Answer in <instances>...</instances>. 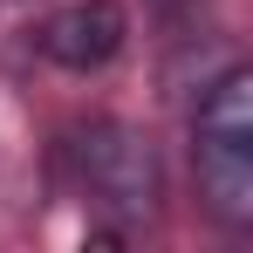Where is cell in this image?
<instances>
[{
	"label": "cell",
	"mask_w": 253,
	"mask_h": 253,
	"mask_svg": "<svg viewBox=\"0 0 253 253\" xmlns=\"http://www.w3.org/2000/svg\"><path fill=\"white\" fill-rule=\"evenodd\" d=\"M62 158L76 165V185L110 226H151L165 212V158L151 144V130L124 124V117H89L62 137Z\"/></svg>",
	"instance_id": "cell-1"
},
{
	"label": "cell",
	"mask_w": 253,
	"mask_h": 253,
	"mask_svg": "<svg viewBox=\"0 0 253 253\" xmlns=\"http://www.w3.org/2000/svg\"><path fill=\"white\" fill-rule=\"evenodd\" d=\"M199 199L226 233H253V76L219 69V83L199 96Z\"/></svg>",
	"instance_id": "cell-2"
},
{
	"label": "cell",
	"mask_w": 253,
	"mask_h": 253,
	"mask_svg": "<svg viewBox=\"0 0 253 253\" xmlns=\"http://www.w3.org/2000/svg\"><path fill=\"white\" fill-rule=\"evenodd\" d=\"M130 42V14L124 0H69L62 14H48L42 21V55L55 69H69V76H96V69H110Z\"/></svg>",
	"instance_id": "cell-3"
}]
</instances>
